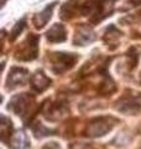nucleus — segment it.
I'll list each match as a JSON object with an SVG mask.
<instances>
[{
  "mask_svg": "<svg viewBox=\"0 0 141 149\" xmlns=\"http://www.w3.org/2000/svg\"><path fill=\"white\" fill-rule=\"evenodd\" d=\"M140 82H141V76H140Z\"/></svg>",
  "mask_w": 141,
  "mask_h": 149,
  "instance_id": "16",
  "label": "nucleus"
},
{
  "mask_svg": "<svg viewBox=\"0 0 141 149\" xmlns=\"http://www.w3.org/2000/svg\"><path fill=\"white\" fill-rule=\"evenodd\" d=\"M24 27H25V19H22L21 21H19L17 24L15 25V27H14V30L11 31V36H10V40L11 41L16 39L17 35L24 30Z\"/></svg>",
  "mask_w": 141,
  "mask_h": 149,
  "instance_id": "14",
  "label": "nucleus"
},
{
  "mask_svg": "<svg viewBox=\"0 0 141 149\" xmlns=\"http://www.w3.org/2000/svg\"><path fill=\"white\" fill-rule=\"evenodd\" d=\"M39 40L37 35H29L26 40L20 45L15 54V58L19 61H31L37 57L39 54Z\"/></svg>",
  "mask_w": 141,
  "mask_h": 149,
  "instance_id": "3",
  "label": "nucleus"
},
{
  "mask_svg": "<svg viewBox=\"0 0 141 149\" xmlns=\"http://www.w3.org/2000/svg\"><path fill=\"white\" fill-rule=\"evenodd\" d=\"M51 68L55 73H63L72 68L78 61V56L76 54H66V52H56L50 56Z\"/></svg>",
  "mask_w": 141,
  "mask_h": 149,
  "instance_id": "2",
  "label": "nucleus"
},
{
  "mask_svg": "<svg viewBox=\"0 0 141 149\" xmlns=\"http://www.w3.org/2000/svg\"><path fill=\"white\" fill-rule=\"evenodd\" d=\"M114 27L115 26H110L109 29H108L105 36H104V41H105V44H108V45L111 44L114 40H118L120 37V31L118 30V29H115V32L113 34V31H114Z\"/></svg>",
  "mask_w": 141,
  "mask_h": 149,
  "instance_id": "13",
  "label": "nucleus"
},
{
  "mask_svg": "<svg viewBox=\"0 0 141 149\" xmlns=\"http://www.w3.org/2000/svg\"><path fill=\"white\" fill-rule=\"evenodd\" d=\"M115 0H87L81 1L79 14L91 16V22L97 24L104 20L105 17L110 16L114 9Z\"/></svg>",
  "mask_w": 141,
  "mask_h": 149,
  "instance_id": "1",
  "label": "nucleus"
},
{
  "mask_svg": "<svg viewBox=\"0 0 141 149\" xmlns=\"http://www.w3.org/2000/svg\"><path fill=\"white\" fill-rule=\"evenodd\" d=\"M29 138H27L26 133L22 129L16 130L14 134H11V138L9 141V146L12 149H25L29 147Z\"/></svg>",
  "mask_w": 141,
  "mask_h": 149,
  "instance_id": "11",
  "label": "nucleus"
},
{
  "mask_svg": "<svg viewBox=\"0 0 141 149\" xmlns=\"http://www.w3.org/2000/svg\"><path fill=\"white\" fill-rule=\"evenodd\" d=\"M29 80V71L21 67H14L11 71L9 72L8 76V88L12 90L15 87L24 86V83H26Z\"/></svg>",
  "mask_w": 141,
  "mask_h": 149,
  "instance_id": "7",
  "label": "nucleus"
},
{
  "mask_svg": "<svg viewBox=\"0 0 141 149\" xmlns=\"http://www.w3.org/2000/svg\"><path fill=\"white\" fill-rule=\"evenodd\" d=\"M34 98L30 97V95L27 93H21L15 97H12V100L9 102V109H11L14 113H16L17 116H25V113L30 109V107L32 106Z\"/></svg>",
  "mask_w": 141,
  "mask_h": 149,
  "instance_id": "5",
  "label": "nucleus"
},
{
  "mask_svg": "<svg viewBox=\"0 0 141 149\" xmlns=\"http://www.w3.org/2000/svg\"><path fill=\"white\" fill-rule=\"evenodd\" d=\"M44 149H61L57 143H48Z\"/></svg>",
  "mask_w": 141,
  "mask_h": 149,
  "instance_id": "15",
  "label": "nucleus"
},
{
  "mask_svg": "<svg viewBox=\"0 0 141 149\" xmlns=\"http://www.w3.org/2000/svg\"><path fill=\"white\" fill-rule=\"evenodd\" d=\"M53 9H55V4H51V5L47 6L44 11H41L40 14H37V15L35 16L34 24H35L36 29H41V27H44L47 24V22H48L51 16H52Z\"/></svg>",
  "mask_w": 141,
  "mask_h": 149,
  "instance_id": "12",
  "label": "nucleus"
},
{
  "mask_svg": "<svg viewBox=\"0 0 141 149\" xmlns=\"http://www.w3.org/2000/svg\"><path fill=\"white\" fill-rule=\"evenodd\" d=\"M140 104L141 102L138 98L129 96V97H124V98H121L118 102L116 109L120 112H124V113H136L140 109Z\"/></svg>",
  "mask_w": 141,
  "mask_h": 149,
  "instance_id": "8",
  "label": "nucleus"
},
{
  "mask_svg": "<svg viewBox=\"0 0 141 149\" xmlns=\"http://www.w3.org/2000/svg\"><path fill=\"white\" fill-rule=\"evenodd\" d=\"M67 39V31L62 24H55L51 29L47 31V40L52 44L63 42Z\"/></svg>",
  "mask_w": 141,
  "mask_h": 149,
  "instance_id": "9",
  "label": "nucleus"
},
{
  "mask_svg": "<svg viewBox=\"0 0 141 149\" xmlns=\"http://www.w3.org/2000/svg\"><path fill=\"white\" fill-rule=\"evenodd\" d=\"M95 40V32L89 25H79L76 30V35L73 39V44L77 46H86L88 44H92Z\"/></svg>",
  "mask_w": 141,
  "mask_h": 149,
  "instance_id": "6",
  "label": "nucleus"
},
{
  "mask_svg": "<svg viewBox=\"0 0 141 149\" xmlns=\"http://www.w3.org/2000/svg\"><path fill=\"white\" fill-rule=\"evenodd\" d=\"M115 120L111 117H100L93 119L87 127V136L89 137H102L106 134L114 127Z\"/></svg>",
  "mask_w": 141,
  "mask_h": 149,
  "instance_id": "4",
  "label": "nucleus"
},
{
  "mask_svg": "<svg viewBox=\"0 0 141 149\" xmlns=\"http://www.w3.org/2000/svg\"><path fill=\"white\" fill-rule=\"evenodd\" d=\"M51 86V80L42 71H37L34 76L31 77V87L36 92H44Z\"/></svg>",
  "mask_w": 141,
  "mask_h": 149,
  "instance_id": "10",
  "label": "nucleus"
}]
</instances>
